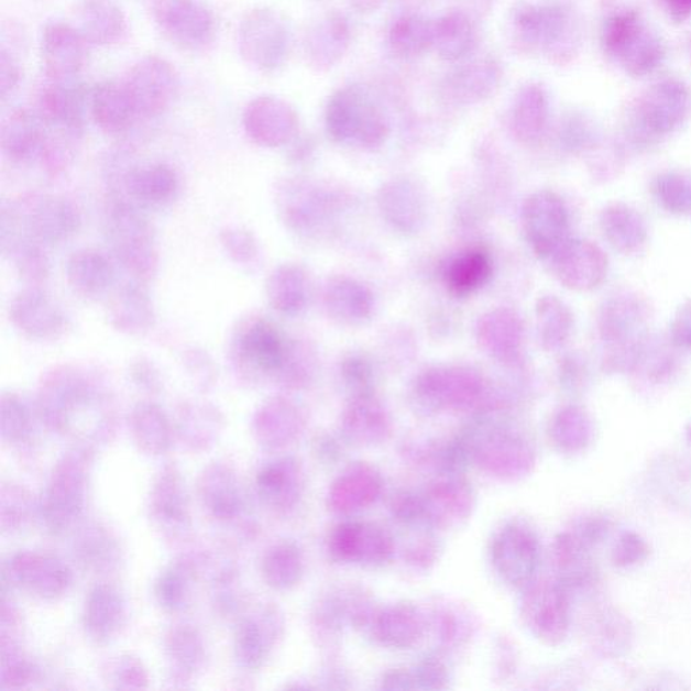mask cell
<instances>
[{
    "label": "cell",
    "instance_id": "obj_21",
    "mask_svg": "<svg viewBox=\"0 0 691 691\" xmlns=\"http://www.w3.org/2000/svg\"><path fill=\"white\" fill-rule=\"evenodd\" d=\"M690 440H691V432H690Z\"/></svg>",
    "mask_w": 691,
    "mask_h": 691
},
{
    "label": "cell",
    "instance_id": "obj_13",
    "mask_svg": "<svg viewBox=\"0 0 691 691\" xmlns=\"http://www.w3.org/2000/svg\"><path fill=\"white\" fill-rule=\"evenodd\" d=\"M479 339L491 355L514 359L520 348V321L509 311L491 312L480 321Z\"/></svg>",
    "mask_w": 691,
    "mask_h": 691
},
{
    "label": "cell",
    "instance_id": "obj_4",
    "mask_svg": "<svg viewBox=\"0 0 691 691\" xmlns=\"http://www.w3.org/2000/svg\"><path fill=\"white\" fill-rule=\"evenodd\" d=\"M88 43L77 28L53 22L41 39L45 74L52 81L67 83L86 67Z\"/></svg>",
    "mask_w": 691,
    "mask_h": 691
},
{
    "label": "cell",
    "instance_id": "obj_15",
    "mask_svg": "<svg viewBox=\"0 0 691 691\" xmlns=\"http://www.w3.org/2000/svg\"><path fill=\"white\" fill-rule=\"evenodd\" d=\"M383 210L388 213L391 223L404 230L416 229L421 222L423 201L415 187L407 183H395L385 189Z\"/></svg>",
    "mask_w": 691,
    "mask_h": 691
},
{
    "label": "cell",
    "instance_id": "obj_16",
    "mask_svg": "<svg viewBox=\"0 0 691 691\" xmlns=\"http://www.w3.org/2000/svg\"><path fill=\"white\" fill-rule=\"evenodd\" d=\"M43 129L37 117L26 110L11 114L3 128V145L11 156L25 157L40 145Z\"/></svg>",
    "mask_w": 691,
    "mask_h": 691
},
{
    "label": "cell",
    "instance_id": "obj_3",
    "mask_svg": "<svg viewBox=\"0 0 691 691\" xmlns=\"http://www.w3.org/2000/svg\"><path fill=\"white\" fill-rule=\"evenodd\" d=\"M327 128L333 139L357 142L362 146H375L383 142L385 124L383 118L366 100L350 94H339L327 111Z\"/></svg>",
    "mask_w": 691,
    "mask_h": 691
},
{
    "label": "cell",
    "instance_id": "obj_1",
    "mask_svg": "<svg viewBox=\"0 0 691 691\" xmlns=\"http://www.w3.org/2000/svg\"><path fill=\"white\" fill-rule=\"evenodd\" d=\"M238 47L250 67L272 73L282 67L289 51L287 25L276 11L255 9L241 21L238 30Z\"/></svg>",
    "mask_w": 691,
    "mask_h": 691
},
{
    "label": "cell",
    "instance_id": "obj_20",
    "mask_svg": "<svg viewBox=\"0 0 691 691\" xmlns=\"http://www.w3.org/2000/svg\"><path fill=\"white\" fill-rule=\"evenodd\" d=\"M187 2L188 0H147V6L154 22L161 26L176 10Z\"/></svg>",
    "mask_w": 691,
    "mask_h": 691
},
{
    "label": "cell",
    "instance_id": "obj_8",
    "mask_svg": "<svg viewBox=\"0 0 691 691\" xmlns=\"http://www.w3.org/2000/svg\"><path fill=\"white\" fill-rule=\"evenodd\" d=\"M91 105L95 121L110 133L128 129L139 116L124 83H101L94 89Z\"/></svg>",
    "mask_w": 691,
    "mask_h": 691
},
{
    "label": "cell",
    "instance_id": "obj_12",
    "mask_svg": "<svg viewBox=\"0 0 691 691\" xmlns=\"http://www.w3.org/2000/svg\"><path fill=\"white\" fill-rule=\"evenodd\" d=\"M326 301L332 317L343 323H362L372 314V295L353 279H333L327 287Z\"/></svg>",
    "mask_w": 691,
    "mask_h": 691
},
{
    "label": "cell",
    "instance_id": "obj_10",
    "mask_svg": "<svg viewBox=\"0 0 691 691\" xmlns=\"http://www.w3.org/2000/svg\"><path fill=\"white\" fill-rule=\"evenodd\" d=\"M562 224V211L548 195H536L524 207V228L536 253L550 252Z\"/></svg>",
    "mask_w": 691,
    "mask_h": 691
},
{
    "label": "cell",
    "instance_id": "obj_2",
    "mask_svg": "<svg viewBox=\"0 0 691 691\" xmlns=\"http://www.w3.org/2000/svg\"><path fill=\"white\" fill-rule=\"evenodd\" d=\"M136 114L157 117L176 99L180 83L173 65L158 56H146L134 64L123 81Z\"/></svg>",
    "mask_w": 691,
    "mask_h": 691
},
{
    "label": "cell",
    "instance_id": "obj_17",
    "mask_svg": "<svg viewBox=\"0 0 691 691\" xmlns=\"http://www.w3.org/2000/svg\"><path fill=\"white\" fill-rule=\"evenodd\" d=\"M175 188L176 178L165 166H154L153 169L140 172L135 177L136 193L149 201H163Z\"/></svg>",
    "mask_w": 691,
    "mask_h": 691
},
{
    "label": "cell",
    "instance_id": "obj_11",
    "mask_svg": "<svg viewBox=\"0 0 691 691\" xmlns=\"http://www.w3.org/2000/svg\"><path fill=\"white\" fill-rule=\"evenodd\" d=\"M492 276V259L482 248L464 250L447 266L445 278L447 287L456 296L472 295L484 287Z\"/></svg>",
    "mask_w": 691,
    "mask_h": 691
},
{
    "label": "cell",
    "instance_id": "obj_9",
    "mask_svg": "<svg viewBox=\"0 0 691 691\" xmlns=\"http://www.w3.org/2000/svg\"><path fill=\"white\" fill-rule=\"evenodd\" d=\"M242 351L262 371H277L288 359V346L276 326L261 320L242 337Z\"/></svg>",
    "mask_w": 691,
    "mask_h": 691
},
{
    "label": "cell",
    "instance_id": "obj_6",
    "mask_svg": "<svg viewBox=\"0 0 691 691\" xmlns=\"http://www.w3.org/2000/svg\"><path fill=\"white\" fill-rule=\"evenodd\" d=\"M75 17L76 28L89 45H116L128 33L127 17L112 0H80Z\"/></svg>",
    "mask_w": 691,
    "mask_h": 691
},
{
    "label": "cell",
    "instance_id": "obj_7",
    "mask_svg": "<svg viewBox=\"0 0 691 691\" xmlns=\"http://www.w3.org/2000/svg\"><path fill=\"white\" fill-rule=\"evenodd\" d=\"M163 33L173 44L188 51L205 50L216 39L217 21L212 11L199 0H189L163 25Z\"/></svg>",
    "mask_w": 691,
    "mask_h": 691
},
{
    "label": "cell",
    "instance_id": "obj_19",
    "mask_svg": "<svg viewBox=\"0 0 691 691\" xmlns=\"http://www.w3.org/2000/svg\"><path fill=\"white\" fill-rule=\"evenodd\" d=\"M21 67L8 51L0 52V95L8 99L21 83Z\"/></svg>",
    "mask_w": 691,
    "mask_h": 691
},
{
    "label": "cell",
    "instance_id": "obj_14",
    "mask_svg": "<svg viewBox=\"0 0 691 691\" xmlns=\"http://www.w3.org/2000/svg\"><path fill=\"white\" fill-rule=\"evenodd\" d=\"M40 109L46 122L70 130L81 127V94L65 83L52 81L43 89Z\"/></svg>",
    "mask_w": 691,
    "mask_h": 691
},
{
    "label": "cell",
    "instance_id": "obj_5",
    "mask_svg": "<svg viewBox=\"0 0 691 691\" xmlns=\"http://www.w3.org/2000/svg\"><path fill=\"white\" fill-rule=\"evenodd\" d=\"M243 123L248 134L259 144L277 146L287 142L296 130V116L287 103L274 97L250 101Z\"/></svg>",
    "mask_w": 691,
    "mask_h": 691
},
{
    "label": "cell",
    "instance_id": "obj_18",
    "mask_svg": "<svg viewBox=\"0 0 691 691\" xmlns=\"http://www.w3.org/2000/svg\"><path fill=\"white\" fill-rule=\"evenodd\" d=\"M647 556L648 546L646 541L639 535L625 533L618 539L615 551H613V561L619 568H629V566L645 561Z\"/></svg>",
    "mask_w": 691,
    "mask_h": 691
}]
</instances>
